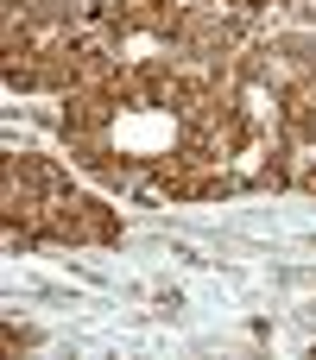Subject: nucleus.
Segmentation results:
<instances>
[{
    "mask_svg": "<svg viewBox=\"0 0 316 360\" xmlns=\"http://www.w3.org/2000/svg\"><path fill=\"white\" fill-rule=\"evenodd\" d=\"M6 348L19 354V348H38V329H19V323H6Z\"/></svg>",
    "mask_w": 316,
    "mask_h": 360,
    "instance_id": "nucleus-1",
    "label": "nucleus"
}]
</instances>
